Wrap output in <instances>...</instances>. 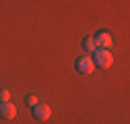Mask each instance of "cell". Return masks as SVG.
<instances>
[{"mask_svg":"<svg viewBox=\"0 0 130 124\" xmlns=\"http://www.w3.org/2000/svg\"><path fill=\"white\" fill-rule=\"evenodd\" d=\"M93 64L95 66H99V68H109L111 66V62H113V56L109 50H103V48H97L93 52Z\"/></svg>","mask_w":130,"mask_h":124,"instance_id":"cell-1","label":"cell"},{"mask_svg":"<svg viewBox=\"0 0 130 124\" xmlns=\"http://www.w3.org/2000/svg\"><path fill=\"white\" fill-rule=\"evenodd\" d=\"M74 66H76V70H78L80 74H91V72H93V68H95L93 60H91L89 56H80V58H76Z\"/></svg>","mask_w":130,"mask_h":124,"instance_id":"cell-2","label":"cell"},{"mask_svg":"<svg viewBox=\"0 0 130 124\" xmlns=\"http://www.w3.org/2000/svg\"><path fill=\"white\" fill-rule=\"evenodd\" d=\"M50 116H52L50 105H45V103H35V105H33V118H35V120L43 122V120H47Z\"/></svg>","mask_w":130,"mask_h":124,"instance_id":"cell-3","label":"cell"},{"mask_svg":"<svg viewBox=\"0 0 130 124\" xmlns=\"http://www.w3.org/2000/svg\"><path fill=\"white\" fill-rule=\"evenodd\" d=\"M93 41H95L97 48H103V50H109V48H111V35L105 33V31L95 33V35H93Z\"/></svg>","mask_w":130,"mask_h":124,"instance_id":"cell-4","label":"cell"},{"mask_svg":"<svg viewBox=\"0 0 130 124\" xmlns=\"http://www.w3.org/2000/svg\"><path fill=\"white\" fill-rule=\"evenodd\" d=\"M14 116H17V107H14L10 101H0V118L12 120Z\"/></svg>","mask_w":130,"mask_h":124,"instance_id":"cell-5","label":"cell"},{"mask_svg":"<svg viewBox=\"0 0 130 124\" xmlns=\"http://www.w3.org/2000/svg\"><path fill=\"white\" fill-rule=\"evenodd\" d=\"M83 48H85L87 52H95V50H97V45H95L93 37H85V39H83Z\"/></svg>","mask_w":130,"mask_h":124,"instance_id":"cell-6","label":"cell"},{"mask_svg":"<svg viewBox=\"0 0 130 124\" xmlns=\"http://www.w3.org/2000/svg\"><path fill=\"white\" fill-rule=\"evenodd\" d=\"M25 101H27L31 107H33L35 103H39V101H37V95H27V99H25Z\"/></svg>","mask_w":130,"mask_h":124,"instance_id":"cell-7","label":"cell"},{"mask_svg":"<svg viewBox=\"0 0 130 124\" xmlns=\"http://www.w3.org/2000/svg\"><path fill=\"white\" fill-rule=\"evenodd\" d=\"M8 97H10V93L6 89H0V101H8Z\"/></svg>","mask_w":130,"mask_h":124,"instance_id":"cell-8","label":"cell"}]
</instances>
